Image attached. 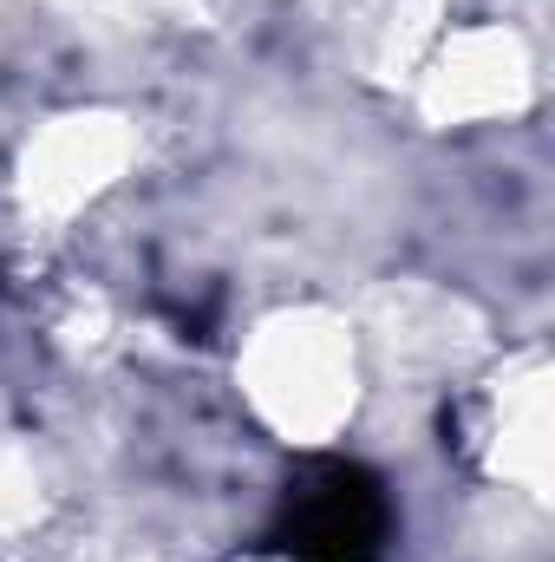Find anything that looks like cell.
<instances>
[{
	"instance_id": "cell-1",
	"label": "cell",
	"mask_w": 555,
	"mask_h": 562,
	"mask_svg": "<svg viewBox=\"0 0 555 562\" xmlns=\"http://www.w3.org/2000/svg\"><path fill=\"white\" fill-rule=\"evenodd\" d=\"M386 530H393L386 491L360 464H314L287 491L281 537L294 562H380Z\"/></svg>"
}]
</instances>
